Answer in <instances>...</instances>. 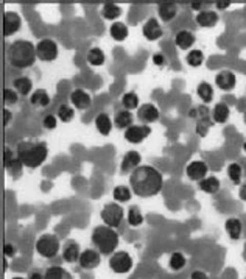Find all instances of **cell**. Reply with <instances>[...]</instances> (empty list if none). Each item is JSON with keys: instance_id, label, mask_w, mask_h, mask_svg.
Returning a JSON list of instances; mask_svg holds the SVG:
<instances>
[{"instance_id": "1", "label": "cell", "mask_w": 246, "mask_h": 279, "mask_svg": "<svg viewBox=\"0 0 246 279\" xmlns=\"http://www.w3.org/2000/svg\"><path fill=\"white\" fill-rule=\"evenodd\" d=\"M128 181L133 193L140 198L154 196L163 187V176L153 166H139L130 173Z\"/></svg>"}, {"instance_id": "2", "label": "cell", "mask_w": 246, "mask_h": 279, "mask_svg": "<svg viewBox=\"0 0 246 279\" xmlns=\"http://www.w3.org/2000/svg\"><path fill=\"white\" fill-rule=\"evenodd\" d=\"M16 154L20 159L24 167L37 169L49 156V147L44 141L24 139L16 145Z\"/></svg>"}, {"instance_id": "3", "label": "cell", "mask_w": 246, "mask_h": 279, "mask_svg": "<svg viewBox=\"0 0 246 279\" xmlns=\"http://www.w3.org/2000/svg\"><path fill=\"white\" fill-rule=\"evenodd\" d=\"M7 58L14 69L31 67L37 59L36 46H33V43L27 41V39H17L8 47Z\"/></svg>"}, {"instance_id": "4", "label": "cell", "mask_w": 246, "mask_h": 279, "mask_svg": "<svg viewBox=\"0 0 246 279\" xmlns=\"http://www.w3.org/2000/svg\"><path fill=\"white\" fill-rule=\"evenodd\" d=\"M91 244L100 254H114L118 247V234L114 228L106 225H97L91 234Z\"/></svg>"}, {"instance_id": "5", "label": "cell", "mask_w": 246, "mask_h": 279, "mask_svg": "<svg viewBox=\"0 0 246 279\" xmlns=\"http://www.w3.org/2000/svg\"><path fill=\"white\" fill-rule=\"evenodd\" d=\"M189 117L192 121H195V131L199 137H206L215 124L208 105H199L196 108H192L189 111Z\"/></svg>"}, {"instance_id": "6", "label": "cell", "mask_w": 246, "mask_h": 279, "mask_svg": "<svg viewBox=\"0 0 246 279\" xmlns=\"http://www.w3.org/2000/svg\"><path fill=\"white\" fill-rule=\"evenodd\" d=\"M34 248L37 251V254H40L46 259H53L58 253H59V248H61V244H59V238L55 235V234H43L40 235L36 244H34Z\"/></svg>"}, {"instance_id": "7", "label": "cell", "mask_w": 246, "mask_h": 279, "mask_svg": "<svg viewBox=\"0 0 246 279\" xmlns=\"http://www.w3.org/2000/svg\"><path fill=\"white\" fill-rule=\"evenodd\" d=\"M100 217L103 220V223L109 228H118L123 222V217H125V212H123V208L120 203H106L101 211H100Z\"/></svg>"}, {"instance_id": "8", "label": "cell", "mask_w": 246, "mask_h": 279, "mask_svg": "<svg viewBox=\"0 0 246 279\" xmlns=\"http://www.w3.org/2000/svg\"><path fill=\"white\" fill-rule=\"evenodd\" d=\"M36 53H37V59L52 63L58 58L59 49H58V44L53 41L52 37H44L36 44Z\"/></svg>"}, {"instance_id": "9", "label": "cell", "mask_w": 246, "mask_h": 279, "mask_svg": "<svg viewBox=\"0 0 246 279\" xmlns=\"http://www.w3.org/2000/svg\"><path fill=\"white\" fill-rule=\"evenodd\" d=\"M109 268L117 274H127L133 268V257L127 251H115L109 257Z\"/></svg>"}, {"instance_id": "10", "label": "cell", "mask_w": 246, "mask_h": 279, "mask_svg": "<svg viewBox=\"0 0 246 279\" xmlns=\"http://www.w3.org/2000/svg\"><path fill=\"white\" fill-rule=\"evenodd\" d=\"M4 167L7 170V173L13 178H19L22 175V167L24 164L20 163V159L17 157L16 151H13L11 148H5L4 151Z\"/></svg>"}, {"instance_id": "11", "label": "cell", "mask_w": 246, "mask_h": 279, "mask_svg": "<svg viewBox=\"0 0 246 279\" xmlns=\"http://www.w3.org/2000/svg\"><path fill=\"white\" fill-rule=\"evenodd\" d=\"M208 172H209V167L208 164L202 161V159H195V161L189 163L187 167H186V175L189 180L192 181H201L208 176Z\"/></svg>"}, {"instance_id": "12", "label": "cell", "mask_w": 246, "mask_h": 279, "mask_svg": "<svg viewBox=\"0 0 246 279\" xmlns=\"http://www.w3.org/2000/svg\"><path fill=\"white\" fill-rule=\"evenodd\" d=\"M140 161H142V156L139 151H136V150L127 151L125 154H123V159L120 163V173L130 175L133 170H136L140 166Z\"/></svg>"}, {"instance_id": "13", "label": "cell", "mask_w": 246, "mask_h": 279, "mask_svg": "<svg viewBox=\"0 0 246 279\" xmlns=\"http://www.w3.org/2000/svg\"><path fill=\"white\" fill-rule=\"evenodd\" d=\"M101 262V254L95 250V248H88V250H83L81 251V256H79V267L83 270H95Z\"/></svg>"}, {"instance_id": "14", "label": "cell", "mask_w": 246, "mask_h": 279, "mask_svg": "<svg viewBox=\"0 0 246 279\" xmlns=\"http://www.w3.org/2000/svg\"><path fill=\"white\" fill-rule=\"evenodd\" d=\"M150 134H151L150 125L142 124V125H133V127H130L128 130H125V134H123V136H125L127 142H130V144H140Z\"/></svg>"}, {"instance_id": "15", "label": "cell", "mask_w": 246, "mask_h": 279, "mask_svg": "<svg viewBox=\"0 0 246 279\" xmlns=\"http://www.w3.org/2000/svg\"><path fill=\"white\" fill-rule=\"evenodd\" d=\"M159 117H160V111L153 103L140 105L139 109H137V118H140L142 124H145V125H150V124L157 122Z\"/></svg>"}, {"instance_id": "16", "label": "cell", "mask_w": 246, "mask_h": 279, "mask_svg": "<svg viewBox=\"0 0 246 279\" xmlns=\"http://www.w3.org/2000/svg\"><path fill=\"white\" fill-rule=\"evenodd\" d=\"M22 27V19L16 11H5L4 13V36L16 34Z\"/></svg>"}, {"instance_id": "17", "label": "cell", "mask_w": 246, "mask_h": 279, "mask_svg": "<svg viewBox=\"0 0 246 279\" xmlns=\"http://www.w3.org/2000/svg\"><path fill=\"white\" fill-rule=\"evenodd\" d=\"M215 86L221 91H232L237 86V76L232 70H220L215 75Z\"/></svg>"}, {"instance_id": "18", "label": "cell", "mask_w": 246, "mask_h": 279, "mask_svg": "<svg viewBox=\"0 0 246 279\" xmlns=\"http://www.w3.org/2000/svg\"><path fill=\"white\" fill-rule=\"evenodd\" d=\"M142 34L148 39V41H157V39H160L162 34H163L160 22L156 17L147 19L145 24L142 25Z\"/></svg>"}, {"instance_id": "19", "label": "cell", "mask_w": 246, "mask_h": 279, "mask_svg": "<svg viewBox=\"0 0 246 279\" xmlns=\"http://www.w3.org/2000/svg\"><path fill=\"white\" fill-rule=\"evenodd\" d=\"M70 102H72V105H73L76 109H79V111H86V109H89L91 105H92L91 95H89L85 89H81V88H76V89H73V91L70 92Z\"/></svg>"}, {"instance_id": "20", "label": "cell", "mask_w": 246, "mask_h": 279, "mask_svg": "<svg viewBox=\"0 0 246 279\" xmlns=\"http://www.w3.org/2000/svg\"><path fill=\"white\" fill-rule=\"evenodd\" d=\"M195 43H196V37L190 30H179L175 34V44L181 50H189L190 52V49L193 47Z\"/></svg>"}, {"instance_id": "21", "label": "cell", "mask_w": 246, "mask_h": 279, "mask_svg": "<svg viewBox=\"0 0 246 279\" xmlns=\"http://www.w3.org/2000/svg\"><path fill=\"white\" fill-rule=\"evenodd\" d=\"M196 24L202 28H212L218 24L220 21V16L217 14V11H212V10H202L201 13L196 14L195 17Z\"/></svg>"}, {"instance_id": "22", "label": "cell", "mask_w": 246, "mask_h": 279, "mask_svg": "<svg viewBox=\"0 0 246 279\" xmlns=\"http://www.w3.org/2000/svg\"><path fill=\"white\" fill-rule=\"evenodd\" d=\"M81 256V248L75 241H67L66 245L63 247V259L67 264H75L79 261Z\"/></svg>"}, {"instance_id": "23", "label": "cell", "mask_w": 246, "mask_h": 279, "mask_svg": "<svg viewBox=\"0 0 246 279\" xmlns=\"http://www.w3.org/2000/svg\"><path fill=\"white\" fill-rule=\"evenodd\" d=\"M133 121H134V115H133V112L128 111V109H120V111H117L115 115H114V125H115L118 130H128L130 127L134 125Z\"/></svg>"}, {"instance_id": "24", "label": "cell", "mask_w": 246, "mask_h": 279, "mask_svg": "<svg viewBox=\"0 0 246 279\" xmlns=\"http://www.w3.org/2000/svg\"><path fill=\"white\" fill-rule=\"evenodd\" d=\"M157 14L162 22H170L178 14V5L173 2H162L157 5Z\"/></svg>"}, {"instance_id": "25", "label": "cell", "mask_w": 246, "mask_h": 279, "mask_svg": "<svg viewBox=\"0 0 246 279\" xmlns=\"http://www.w3.org/2000/svg\"><path fill=\"white\" fill-rule=\"evenodd\" d=\"M198 187L201 192L209 193V195H215L217 192H220L221 189V183L217 176H206L204 180H201L198 183Z\"/></svg>"}, {"instance_id": "26", "label": "cell", "mask_w": 246, "mask_h": 279, "mask_svg": "<svg viewBox=\"0 0 246 279\" xmlns=\"http://www.w3.org/2000/svg\"><path fill=\"white\" fill-rule=\"evenodd\" d=\"M112 125L114 122L111 121V117L106 112H98L95 117V128L98 130V133L101 136H109L112 131Z\"/></svg>"}, {"instance_id": "27", "label": "cell", "mask_w": 246, "mask_h": 279, "mask_svg": "<svg viewBox=\"0 0 246 279\" xmlns=\"http://www.w3.org/2000/svg\"><path fill=\"white\" fill-rule=\"evenodd\" d=\"M229 114H231V109H229V106L224 102L217 103L214 106V109H212V118H214V122L215 124H220V125H223V124H226L229 121Z\"/></svg>"}, {"instance_id": "28", "label": "cell", "mask_w": 246, "mask_h": 279, "mask_svg": "<svg viewBox=\"0 0 246 279\" xmlns=\"http://www.w3.org/2000/svg\"><path fill=\"white\" fill-rule=\"evenodd\" d=\"M224 229L232 241H238L243 235V223L238 218H228L224 223Z\"/></svg>"}, {"instance_id": "29", "label": "cell", "mask_w": 246, "mask_h": 279, "mask_svg": "<svg viewBox=\"0 0 246 279\" xmlns=\"http://www.w3.org/2000/svg\"><path fill=\"white\" fill-rule=\"evenodd\" d=\"M128 33H130V31H128L127 24H123L121 21L112 22L111 27H109V34H111V37L114 39V41H118V43L125 41V39L128 37Z\"/></svg>"}, {"instance_id": "30", "label": "cell", "mask_w": 246, "mask_h": 279, "mask_svg": "<svg viewBox=\"0 0 246 279\" xmlns=\"http://www.w3.org/2000/svg\"><path fill=\"white\" fill-rule=\"evenodd\" d=\"M13 89H14L19 95L27 97V95L31 92V89H33V83H31V79H30L28 76L22 75V76L14 78V82H13Z\"/></svg>"}, {"instance_id": "31", "label": "cell", "mask_w": 246, "mask_h": 279, "mask_svg": "<svg viewBox=\"0 0 246 279\" xmlns=\"http://www.w3.org/2000/svg\"><path fill=\"white\" fill-rule=\"evenodd\" d=\"M100 14H101V17L106 19V21L117 22V19L121 16V8H120L117 4L106 2V4H103V7H101V10H100Z\"/></svg>"}, {"instance_id": "32", "label": "cell", "mask_w": 246, "mask_h": 279, "mask_svg": "<svg viewBox=\"0 0 246 279\" xmlns=\"http://www.w3.org/2000/svg\"><path fill=\"white\" fill-rule=\"evenodd\" d=\"M112 196H114V202L115 203H128L133 196V190L130 186H123V184H118L114 187L112 190Z\"/></svg>"}, {"instance_id": "33", "label": "cell", "mask_w": 246, "mask_h": 279, "mask_svg": "<svg viewBox=\"0 0 246 279\" xmlns=\"http://www.w3.org/2000/svg\"><path fill=\"white\" fill-rule=\"evenodd\" d=\"M196 95L204 105H209L214 100V86L208 82H201L196 88Z\"/></svg>"}, {"instance_id": "34", "label": "cell", "mask_w": 246, "mask_h": 279, "mask_svg": "<svg viewBox=\"0 0 246 279\" xmlns=\"http://www.w3.org/2000/svg\"><path fill=\"white\" fill-rule=\"evenodd\" d=\"M30 103L36 108H47L50 105V95L44 89H36L30 95Z\"/></svg>"}, {"instance_id": "35", "label": "cell", "mask_w": 246, "mask_h": 279, "mask_svg": "<svg viewBox=\"0 0 246 279\" xmlns=\"http://www.w3.org/2000/svg\"><path fill=\"white\" fill-rule=\"evenodd\" d=\"M86 59H88V63H89L91 66L97 67V66L105 64V61H106V55H105V52H103L100 47H92V49H89V50H88Z\"/></svg>"}, {"instance_id": "36", "label": "cell", "mask_w": 246, "mask_h": 279, "mask_svg": "<svg viewBox=\"0 0 246 279\" xmlns=\"http://www.w3.org/2000/svg\"><path fill=\"white\" fill-rule=\"evenodd\" d=\"M44 279H73V276L63 267H49L44 273Z\"/></svg>"}, {"instance_id": "37", "label": "cell", "mask_w": 246, "mask_h": 279, "mask_svg": "<svg viewBox=\"0 0 246 279\" xmlns=\"http://www.w3.org/2000/svg\"><path fill=\"white\" fill-rule=\"evenodd\" d=\"M241 176H243V169L238 163H231L228 166V178L229 181L234 184V186H240L243 181H241Z\"/></svg>"}, {"instance_id": "38", "label": "cell", "mask_w": 246, "mask_h": 279, "mask_svg": "<svg viewBox=\"0 0 246 279\" xmlns=\"http://www.w3.org/2000/svg\"><path fill=\"white\" fill-rule=\"evenodd\" d=\"M121 105H123V109H128V111L139 109L140 106L139 95L136 92H125L121 95Z\"/></svg>"}, {"instance_id": "39", "label": "cell", "mask_w": 246, "mask_h": 279, "mask_svg": "<svg viewBox=\"0 0 246 279\" xmlns=\"http://www.w3.org/2000/svg\"><path fill=\"white\" fill-rule=\"evenodd\" d=\"M186 264H187V259H186V256L181 251H175L170 256V259H169V267H170L172 271H181V270H184L186 268Z\"/></svg>"}, {"instance_id": "40", "label": "cell", "mask_w": 246, "mask_h": 279, "mask_svg": "<svg viewBox=\"0 0 246 279\" xmlns=\"http://www.w3.org/2000/svg\"><path fill=\"white\" fill-rule=\"evenodd\" d=\"M186 63L190 67H199L204 63V53L199 49H192L187 55H186Z\"/></svg>"}, {"instance_id": "41", "label": "cell", "mask_w": 246, "mask_h": 279, "mask_svg": "<svg viewBox=\"0 0 246 279\" xmlns=\"http://www.w3.org/2000/svg\"><path fill=\"white\" fill-rule=\"evenodd\" d=\"M127 220L130 226H140L144 223V214L139 206H131L127 214Z\"/></svg>"}, {"instance_id": "42", "label": "cell", "mask_w": 246, "mask_h": 279, "mask_svg": "<svg viewBox=\"0 0 246 279\" xmlns=\"http://www.w3.org/2000/svg\"><path fill=\"white\" fill-rule=\"evenodd\" d=\"M56 117H58V121L64 122V124H69L73 121V117H75V109L69 105H61L58 108V112H56Z\"/></svg>"}, {"instance_id": "43", "label": "cell", "mask_w": 246, "mask_h": 279, "mask_svg": "<svg viewBox=\"0 0 246 279\" xmlns=\"http://www.w3.org/2000/svg\"><path fill=\"white\" fill-rule=\"evenodd\" d=\"M17 100H19V94L14 89H10V88L4 89V102H5V105H14V103H17Z\"/></svg>"}, {"instance_id": "44", "label": "cell", "mask_w": 246, "mask_h": 279, "mask_svg": "<svg viewBox=\"0 0 246 279\" xmlns=\"http://www.w3.org/2000/svg\"><path fill=\"white\" fill-rule=\"evenodd\" d=\"M58 125V117L55 114H47L44 118H43V127L46 130H55Z\"/></svg>"}, {"instance_id": "45", "label": "cell", "mask_w": 246, "mask_h": 279, "mask_svg": "<svg viewBox=\"0 0 246 279\" xmlns=\"http://www.w3.org/2000/svg\"><path fill=\"white\" fill-rule=\"evenodd\" d=\"M151 61H153V64H154V66H157V67H163V66H166V63H167L166 55L160 53V52L154 53V55L151 56Z\"/></svg>"}, {"instance_id": "46", "label": "cell", "mask_w": 246, "mask_h": 279, "mask_svg": "<svg viewBox=\"0 0 246 279\" xmlns=\"http://www.w3.org/2000/svg\"><path fill=\"white\" fill-rule=\"evenodd\" d=\"M4 254H5V257H8V259H11V257H14L16 256V248H14V245H11V244H5L4 245Z\"/></svg>"}, {"instance_id": "47", "label": "cell", "mask_w": 246, "mask_h": 279, "mask_svg": "<svg viewBox=\"0 0 246 279\" xmlns=\"http://www.w3.org/2000/svg\"><path fill=\"white\" fill-rule=\"evenodd\" d=\"M190 279H209V276L204 273L202 270H195V271H192Z\"/></svg>"}, {"instance_id": "48", "label": "cell", "mask_w": 246, "mask_h": 279, "mask_svg": "<svg viewBox=\"0 0 246 279\" xmlns=\"http://www.w3.org/2000/svg\"><path fill=\"white\" fill-rule=\"evenodd\" d=\"M238 196L241 202H246V180L238 186Z\"/></svg>"}, {"instance_id": "49", "label": "cell", "mask_w": 246, "mask_h": 279, "mask_svg": "<svg viewBox=\"0 0 246 279\" xmlns=\"http://www.w3.org/2000/svg\"><path fill=\"white\" fill-rule=\"evenodd\" d=\"M4 115H5V118H4V125L8 127V125L11 124V121H13V112H11L8 108H5V109H4Z\"/></svg>"}, {"instance_id": "50", "label": "cell", "mask_w": 246, "mask_h": 279, "mask_svg": "<svg viewBox=\"0 0 246 279\" xmlns=\"http://www.w3.org/2000/svg\"><path fill=\"white\" fill-rule=\"evenodd\" d=\"M231 7V2H215V8L223 11V10H228Z\"/></svg>"}, {"instance_id": "51", "label": "cell", "mask_w": 246, "mask_h": 279, "mask_svg": "<svg viewBox=\"0 0 246 279\" xmlns=\"http://www.w3.org/2000/svg\"><path fill=\"white\" fill-rule=\"evenodd\" d=\"M190 8H192L193 11L201 13V11H202V2H192V4H190Z\"/></svg>"}, {"instance_id": "52", "label": "cell", "mask_w": 246, "mask_h": 279, "mask_svg": "<svg viewBox=\"0 0 246 279\" xmlns=\"http://www.w3.org/2000/svg\"><path fill=\"white\" fill-rule=\"evenodd\" d=\"M28 279H44V274L40 271H31L28 274Z\"/></svg>"}, {"instance_id": "53", "label": "cell", "mask_w": 246, "mask_h": 279, "mask_svg": "<svg viewBox=\"0 0 246 279\" xmlns=\"http://www.w3.org/2000/svg\"><path fill=\"white\" fill-rule=\"evenodd\" d=\"M241 148H243V151H244V153H246V141H244V142H243V145H241Z\"/></svg>"}, {"instance_id": "54", "label": "cell", "mask_w": 246, "mask_h": 279, "mask_svg": "<svg viewBox=\"0 0 246 279\" xmlns=\"http://www.w3.org/2000/svg\"><path fill=\"white\" fill-rule=\"evenodd\" d=\"M243 122H244V125H246V111L243 112Z\"/></svg>"}, {"instance_id": "55", "label": "cell", "mask_w": 246, "mask_h": 279, "mask_svg": "<svg viewBox=\"0 0 246 279\" xmlns=\"http://www.w3.org/2000/svg\"><path fill=\"white\" fill-rule=\"evenodd\" d=\"M11 279H25V277H20V276H14V277H11Z\"/></svg>"}]
</instances>
